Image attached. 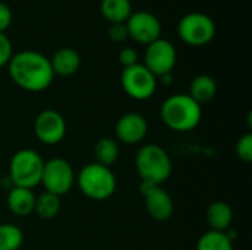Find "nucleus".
<instances>
[{"mask_svg": "<svg viewBox=\"0 0 252 250\" xmlns=\"http://www.w3.org/2000/svg\"><path fill=\"white\" fill-rule=\"evenodd\" d=\"M34 134L41 143L47 146L61 143L66 134L65 118L53 109L41 111L34 119Z\"/></svg>", "mask_w": 252, "mask_h": 250, "instance_id": "11", "label": "nucleus"}, {"mask_svg": "<svg viewBox=\"0 0 252 250\" xmlns=\"http://www.w3.org/2000/svg\"><path fill=\"white\" fill-rule=\"evenodd\" d=\"M148 121L143 115L130 112L118 118L115 124V134L118 141L124 144H137L145 140L148 134Z\"/></svg>", "mask_w": 252, "mask_h": 250, "instance_id": "13", "label": "nucleus"}, {"mask_svg": "<svg viewBox=\"0 0 252 250\" xmlns=\"http://www.w3.org/2000/svg\"><path fill=\"white\" fill-rule=\"evenodd\" d=\"M235 152H236V156H238L242 162H245V164H250V162H252V134L251 133L244 134V136L236 141Z\"/></svg>", "mask_w": 252, "mask_h": 250, "instance_id": "23", "label": "nucleus"}, {"mask_svg": "<svg viewBox=\"0 0 252 250\" xmlns=\"http://www.w3.org/2000/svg\"><path fill=\"white\" fill-rule=\"evenodd\" d=\"M7 69L12 81L31 93L44 91L55 78L50 59L35 50H22L13 55Z\"/></svg>", "mask_w": 252, "mask_h": 250, "instance_id": "1", "label": "nucleus"}, {"mask_svg": "<svg viewBox=\"0 0 252 250\" xmlns=\"http://www.w3.org/2000/svg\"><path fill=\"white\" fill-rule=\"evenodd\" d=\"M50 65L55 75L61 77H71L74 75L81 65V57L75 49L71 47H62L50 59Z\"/></svg>", "mask_w": 252, "mask_h": 250, "instance_id": "15", "label": "nucleus"}, {"mask_svg": "<svg viewBox=\"0 0 252 250\" xmlns=\"http://www.w3.org/2000/svg\"><path fill=\"white\" fill-rule=\"evenodd\" d=\"M177 62V52L173 43L165 38H158L146 46L145 52V66L157 77H164L171 74Z\"/></svg>", "mask_w": 252, "mask_h": 250, "instance_id": "9", "label": "nucleus"}, {"mask_svg": "<svg viewBox=\"0 0 252 250\" xmlns=\"http://www.w3.org/2000/svg\"><path fill=\"white\" fill-rule=\"evenodd\" d=\"M128 38L134 40L139 44H151L155 40L161 38V22L159 19L146 10H137L130 15V18L126 22Z\"/></svg>", "mask_w": 252, "mask_h": 250, "instance_id": "10", "label": "nucleus"}, {"mask_svg": "<svg viewBox=\"0 0 252 250\" xmlns=\"http://www.w3.org/2000/svg\"><path fill=\"white\" fill-rule=\"evenodd\" d=\"M121 85L126 94L131 99L148 100L157 91L158 78L143 63H136L124 68L121 74Z\"/></svg>", "mask_w": 252, "mask_h": 250, "instance_id": "7", "label": "nucleus"}, {"mask_svg": "<svg viewBox=\"0 0 252 250\" xmlns=\"http://www.w3.org/2000/svg\"><path fill=\"white\" fill-rule=\"evenodd\" d=\"M162 122L174 131L185 133L195 130L202 119V108L189 94H173L161 106Z\"/></svg>", "mask_w": 252, "mask_h": 250, "instance_id": "2", "label": "nucleus"}, {"mask_svg": "<svg viewBox=\"0 0 252 250\" xmlns=\"http://www.w3.org/2000/svg\"><path fill=\"white\" fill-rule=\"evenodd\" d=\"M9 211L16 217H28L34 212L35 205V194L30 189L24 187H12L7 192L6 199Z\"/></svg>", "mask_w": 252, "mask_h": 250, "instance_id": "14", "label": "nucleus"}, {"mask_svg": "<svg viewBox=\"0 0 252 250\" xmlns=\"http://www.w3.org/2000/svg\"><path fill=\"white\" fill-rule=\"evenodd\" d=\"M24 243L21 228L13 224H0V250H19Z\"/></svg>", "mask_w": 252, "mask_h": 250, "instance_id": "22", "label": "nucleus"}, {"mask_svg": "<svg viewBox=\"0 0 252 250\" xmlns=\"http://www.w3.org/2000/svg\"><path fill=\"white\" fill-rule=\"evenodd\" d=\"M100 12L109 24H126L133 7L130 0H102Z\"/></svg>", "mask_w": 252, "mask_h": 250, "instance_id": "18", "label": "nucleus"}, {"mask_svg": "<svg viewBox=\"0 0 252 250\" xmlns=\"http://www.w3.org/2000/svg\"><path fill=\"white\" fill-rule=\"evenodd\" d=\"M205 218L210 225V230L227 233L233 222V211L229 203L223 200H216L207 208Z\"/></svg>", "mask_w": 252, "mask_h": 250, "instance_id": "16", "label": "nucleus"}, {"mask_svg": "<svg viewBox=\"0 0 252 250\" xmlns=\"http://www.w3.org/2000/svg\"><path fill=\"white\" fill-rule=\"evenodd\" d=\"M75 181L80 192L92 200H106L117 190V178L111 168L96 162L84 165Z\"/></svg>", "mask_w": 252, "mask_h": 250, "instance_id": "4", "label": "nucleus"}, {"mask_svg": "<svg viewBox=\"0 0 252 250\" xmlns=\"http://www.w3.org/2000/svg\"><path fill=\"white\" fill-rule=\"evenodd\" d=\"M196 250H233V242L226 233L208 230L199 237Z\"/></svg>", "mask_w": 252, "mask_h": 250, "instance_id": "20", "label": "nucleus"}, {"mask_svg": "<svg viewBox=\"0 0 252 250\" xmlns=\"http://www.w3.org/2000/svg\"><path fill=\"white\" fill-rule=\"evenodd\" d=\"M216 24L214 21L201 12H192L185 15L179 25L177 34L188 44L193 47H201L208 44L216 35Z\"/></svg>", "mask_w": 252, "mask_h": 250, "instance_id": "6", "label": "nucleus"}, {"mask_svg": "<svg viewBox=\"0 0 252 250\" xmlns=\"http://www.w3.org/2000/svg\"><path fill=\"white\" fill-rule=\"evenodd\" d=\"M93 155H94L96 164L111 168L120 156L118 143L111 137H102L94 143Z\"/></svg>", "mask_w": 252, "mask_h": 250, "instance_id": "19", "label": "nucleus"}, {"mask_svg": "<svg viewBox=\"0 0 252 250\" xmlns=\"http://www.w3.org/2000/svg\"><path fill=\"white\" fill-rule=\"evenodd\" d=\"M118 62L124 68H128V66H133V65L139 63L137 52L133 47H124V49H121L120 53H118Z\"/></svg>", "mask_w": 252, "mask_h": 250, "instance_id": "25", "label": "nucleus"}, {"mask_svg": "<svg viewBox=\"0 0 252 250\" xmlns=\"http://www.w3.org/2000/svg\"><path fill=\"white\" fill-rule=\"evenodd\" d=\"M140 192L145 199V208L155 221H167L171 218L174 212V202L167 190L161 186L142 183Z\"/></svg>", "mask_w": 252, "mask_h": 250, "instance_id": "12", "label": "nucleus"}, {"mask_svg": "<svg viewBox=\"0 0 252 250\" xmlns=\"http://www.w3.org/2000/svg\"><path fill=\"white\" fill-rule=\"evenodd\" d=\"M12 24V10L10 7L0 1V32H4Z\"/></svg>", "mask_w": 252, "mask_h": 250, "instance_id": "27", "label": "nucleus"}, {"mask_svg": "<svg viewBox=\"0 0 252 250\" xmlns=\"http://www.w3.org/2000/svg\"><path fill=\"white\" fill-rule=\"evenodd\" d=\"M108 35L115 43H123L128 38V31L126 24H111L108 29Z\"/></svg>", "mask_w": 252, "mask_h": 250, "instance_id": "26", "label": "nucleus"}, {"mask_svg": "<svg viewBox=\"0 0 252 250\" xmlns=\"http://www.w3.org/2000/svg\"><path fill=\"white\" fill-rule=\"evenodd\" d=\"M75 183V174L71 164L62 158H53L44 162L41 174V186L44 192L63 196L66 194Z\"/></svg>", "mask_w": 252, "mask_h": 250, "instance_id": "8", "label": "nucleus"}, {"mask_svg": "<svg viewBox=\"0 0 252 250\" xmlns=\"http://www.w3.org/2000/svg\"><path fill=\"white\" fill-rule=\"evenodd\" d=\"M136 171L142 183L161 186L173 172V162L167 150L158 144H145L134 159Z\"/></svg>", "mask_w": 252, "mask_h": 250, "instance_id": "3", "label": "nucleus"}, {"mask_svg": "<svg viewBox=\"0 0 252 250\" xmlns=\"http://www.w3.org/2000/svg\"><path fill=\"white\" fill-rule=\"evenodd\" d=\"M12 56H13L12 43L4 32H0V68L7 66Z\"/></svg>", "mask_w": 252, "mask_h": 250, "instance_id": "24", "label": "nucleus"}, {"mask_svg": "<svg viewBox=\"0 0 252 250\" xmlns=\"http://www.w3.org/2000/svg\"><path fill=\"white\" fill-rule=\"evenodd\" d=\"M61 211V197L47 192H43L40 196L35 197L34 212L43 220L55 218Z\"/></svg>", "mask_w": 252, "mask_h": 250, "instance_id": "21", "label": "nucleus"}, {"mask_svg": "<svg viewBox=\"0 0 252 250\" xmlns=\"http://www.w3.org/2000/svg\"><path fill=\"white\" fill-rule=\"evenodd\" d=\"M44 161L32 149H21L13 153L9 164V180L15 187L32 190L41 183Z\"/></svg>", "mask_w": 252, "mask_h": 250, "instance_id": "5", "label": "nucleus"}, {"mask_svg": "<svg viewBox=\"0 0 252 250\" xmlns=\"http://www.w3.org/2000/svg\"><path fill=\"white\" fill-rule=\"evenodd\" d=\"M216 93H217V83H216V80L211 75L201 74V75H198V77H195L192 80L188 94L195 102L202 105V103H207V102L213 100Z\"/></svg>", "mask_w": 252, "mask_h": 250, "instance_id": "17", "label": "nucleus"}]
</instances>
